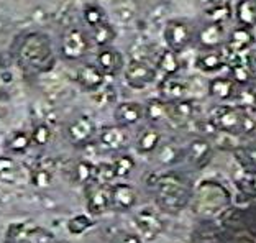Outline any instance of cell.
<instances>
[{"label":"cell","instance_id":"9c48e42d","mask_svg":"<svg viewBox=\"0 0 256 243\" xmlns=\"http://www.w3.org/2000/svg\"><path fill=\"white\" fill-rule=\"evenodd\" d=\"M96 64L104 72V76H117V74L124 69V56L118 50L112 48V46H106L100 48L96 56Z\"/></svg>","mask_w":256,"mask_h":243},{"label":"cell","instance_id":"ab89813d","mask_svg":"<svg viewBox=\"0 0 256 243\" xmlns=\"http://www.w3.org/2000/svg\"><path fill=\"white\" fill-rule=\"evenodd\" d=\"M30 243H54V235L42 227H32Z\"/></svg>","mask_w":256,"mask_h":243},{"label":"cell","instance_id":"f6af8a7d","mask_svg":"<svg viewBox=\"0 0 256 243\" xmlns=\"http://www.w3.org/2000/svg\"><path fill=\"white\" fill-rule=\"evenodd\" d=\"M254 89H256V88H254Z\"/></svg>","mask_w":256,"mask_h":243},{"label":"cell","instance_id":"4fadbf2b","mask_svg":"<svg viewBox=\"0 0 256 243\" xmlns=\"http://www.w3.org/2000/svg\"><path fill=\"white\" fill-rule=\"evenodd\" d=\"M253 43H254L253 28H246V26L234 28L232 33L228 34V38H226V48L234 54L245 53L246 50L252 48Z\"/></svg>","mask_w":256,"mask_h":243},{"label":"cell","instance_id":"e575fe53","mask_svg":"<svg viewBox=\"0 0 256 243\" xmlns=\"http://www.w3.org/2000/svg\"><path fill=\"white\" fill-rule=\"evenodd\" d=\"M90 227H92V220L87 216H74L68 222V230L72 235H82Z\"/></svg>","mask_w":256,"mask_h":243},{"label":"cell","instance_id":"74e56055","mask_svg":"<svg viewBox=\"0 0 256 243\" xmlns=\"http://www.w3.org/2000/svg\"><path fill=\"white\" fill-rule=\"evenodd\" d=\"M112 164H114V170H115V176L126 178L133 171V168H135V160H133L132 156L124 154V156H120V158L115 160Z\"/></svg>","mask_w":256,"mask_h":243},{"label":"cell","instance_id":"7c38bea8","mask_svg":"<svg viewBox=\"0 0 256 243\" xmlns=\"http://www.w3.org/2000/svg\"><path fill=\"white\" fill-rule=\"evenodd\" d=\"M197 42L206 50H217L218 46H222L225 42L224 25L208 22L207 25H204L199 30V33H197Z\"/></svg>","mask_w":256,"mask_h":243},{"label":"cell","instance_id":"44dd1931","mask_svg":"<svg viewBox=\"0 0 256 243\" xmlns=\"http://www.w3.org/2000/svg\"><path fill=\"white\" fill-rule=\"evenodd\" d=\"M117 36V32L112 26L110 22H104L100 25L90 28L89 38L90 43H94L97 48H106V46H112V42Z\"/></svg>","mask_w":256,"mask_h":243},{"label":"cell","instance_id":"836d02e7","mask_svg":"<svg viewBox=\"0 0 256 243\" xmlns=\"http://www.w3.org/2000/svg\"><path fill=\"white\" fill-rule=\"evenodd\" d=\"M16 174V163L14 158L2 154L0 156V181L12 182Z\"/></svg>","mask_w":256,"mask_h":243},{"label":"cell","instance_id":"9a60e30c","mask_svg":"<svg viewBox=\"0 0 256 243\" xmlns=\"http://www.w3.org/2000/svg\"><path fill=\"white\" fill-rule=\"evenodd\" d=\"M144 117V107L138 102H122L115 108V118H117L118 125L130 126L136 125L140 120Z\"/></svg>","mask_w":256,"mask_h":243},{"label":"cell","instance_id":"f1b7e54d","mask_svg":"<svg viewBox=\"0 0 256 243\" xmlns=\"http://www.w3.org/2000/svg\"><path fill=\"white\" fill-rule=\"evenodd\" d=\"M206 15L210 23H218V25H224V23H226L232 15H234V10H232L230 4L226 2H220L217 5H214V7L207 8L206 10Z\"/></svg>","mask_w":256,"mask_h":243},{"label":"cell","instance_id":"ba28073f","mask_svg":"<svg viewBox=\"0 0 256 243\" xmlns=\"http://www.w3.org/2000/svg\"><path fill=\"white\" fill-rule=\"evenodd\" d=\"M94 133H96V125L92 118L87 117V115H80V117L74 118L66 128L68 140L72 144H76V146H84V144H87L90 142V138L94 136Z\"/></svg>","mask_w":256,"mask_h":243},{"label":"cell","instance_id":"8d00e7d4","mask_svg":"<svg viewBox=\"0 0 256 243\" xmlns=\"http://www.w3.org/2000/svg\"><path fill=\"white\" fill-rule=\"evenodd\" d=\"M179 160V150L171 143L158 146V161L161 164H172Z\"/></svg>","mask_w":256,"mask_h":243},{"label":"cell","instance_id":"d6a6232c","mask_svg":"<svg viewBox=\"0 0 256 243\" xmlns=\"http://www.w3.org/2000/svg\"><path fill=\"white\" fill-rule=\"evenodd\" d=\"M30 181L33 184V188L36 189H48L53 184V172L46 168H36V170L32 171Z\"/></svg>","mask_w":256,"mask_h":243},{"label":"cell","instance_id":"603a6c76","mask_svg":"<svg viewBox=\"0 0 256 243\" xmlns=\"http://www.w3.org/2000/svg\"><path fill=\"white\" fill-rule=\"evenodd\" d=\"M32 136L28 132H23V130H16L14 133L5 138V148L8 150L10 153L14 154H23L26 153L28 150L32 146Z\"/></svg>","mask_w":256,"mask_h":243},{"label":"cell","instance_id":"1f68e13d","mask_svg":"<svg viewBox=\"0 0 256 243\" xmlns=\"http://www.w3.org/2000/svg\"><path fill=\"white\" fill-rule=\"evenodd\" d=\"M32 227L26 224H12L7 230V236L14 243H30Z\"/></svg>","mask_w":256,"mask_h":243},{"label":"cell","instance_id":"ee69618b","mask_svg":"<svg viewBox=\"0 0 256 243\" xmlns=\"http://www.w3.org/2000/svg\"><path fill=\"white\" fill-rule=\"evenodd\" d=\"M254 64H256V56H254Z\"/></svg>","mask_w":256,"mask_h":243},{"label":"cell","instance_id":"7a4b0ae2","mask_svg":"<svg viewBox=\"0 0 256 243\" xmlns=\"http://www.w3.org/2000/svg\"><path fill=\"white\" fill-rule=\"evenodd\" d=\"M156 189H158L160 204L168 210H178L186 204V189L182 182L176 176L164 174L156 178Z\"/></svg>","mask_w":256,"mask_h":243},{"label":"cell","instance_id":"2e32d148","mask_svg":"<svg viewBox=\"0 0 256 243\" xmlns=\"http://www.w3.org/2000/svg\"><path fill=\"white\" fill-rule=\"evenodd\" d=\"M112 206L120 210H130L136 204V190L130 184H114L110 188Z\"/></svg>","mask_w":256,"mask_h":243},{"label":"cell","instance_id":"5b68a950","mask_svg":"<svg viewBox=\"0 0 256 243\" xmlns=\"http://www.w3.org/2000/svg\"><path fill=\"white\" fill-rule=\"evenodd\" d=\"M125 80L132 89H144L156 79L158 69L146 60H133L124 69Z\"/></svg>","mask_w":256,"mask_h":243},{"label":"cell","instance_id":"52a82bcc","mask_svg":"<svg viewBox=\"0 0 256 243\" xmlns=\"http://www.w3.org/2000/svg\"><path fill=\"white\" fill-rule=\"evenodd\" d=\"M87 209L94 216H100L110 206H112V198H110V186L104 182H90L87 184Z\"/></svg>","mask_w":256,"mask_h":243},{"label":"cell","instance_id":"277c9868","mask_svg":"<svg viewBox=\"0 0 256 243\" xmlns=\"http://www.w3.org/2000/svg\"><path fill=\"white\" fill-rule=\"evenodd\" d=\"M164 42L166 48L172 50L174 53H181L192 42V26L188 20L172 18L168 20L164 25Z\"/></svg>","mask_w":256,"mask_h":243},{"label":"cell","instance_id":"7402d4cb","mask_svg":"<svg viewBox=\"0 0 256 243\" xmlns=\"http://www.w3.org/2000/svg\"><path fill=\"white\" fill-rule=\"evenodd\" d=\"M235 16L240 26H256V0H238L235 7Z\"/></svg>","mask_w":256,"mask_h":243},{"label":"cell","instance_id":"ffe728a7","mask_svg":"<svg viewBox=\"0 0 256 243\" xmlns=\"http://www.w3.org/2000/svg\"><path fill=\"white\" fill-rule=\"evenodd\" d=\"M236 84L232 78H215L208 82V92L210 96L220 100H230L236 96Z\"/></svg>","mask_w":256,"mask_h":243},{"label":"cell","instance_id":"b9f144b4","mask_svg":"<svg viewBox=\"0 0 256 243\" xmlns=\"http://www.w3.org/2000/svg\"><path fill=\"white\" fill-rule=\"evenodd\" d=\"M118 243H143V242H142V238H140V236L130 234V235L122 236V240H120Z\"/></svg>","mask_w":256,"mask_h":243},{"label":"cell","instance_id":"cb8c5ba5","mask_svg":"<svg viewBox=\"0 0 256 243\" xmlns=\"http://www.w3.org/2000/svg\"><path fill=\"white\" fill-rule=\"evenodd\" d=\"M196 114V107L190 100H176L170 106V120H172L174 124L184 125L186 122H189Z\"/></svg>","mask_w":256,"mask_h":243},{"label":"cell","instance_id":"e0dca14e","mask_svg":"<svg viewBox=\"0 0 256 243\" xmlns=\"http://www.w3.org/2000/svg\"><path fill=\"white\" fill-rule=\"evenodd\" d=\"M98 142L106 150L115 152L120 150L122 146H125L126 143V133L122 125H114V126H106L100 135H98Z\"/></svg>","mask_w":256,"mask_h":243},{"label":"cell","instance_id":"d590c367","mask_svg":"<svg viewBox=\"0 0 256 243\" xmlns=\"http://www.w3.org/2000/svg\"><path fill=\"white\" fill-rule=\"evenodd\" d=\"M189 153H190V158L196 161V163H200V161L207 160L208 158V153H210V144H208L206 140H194L190 143V148H189Z\"/></svg>","mask_w":256,"mask_h":243},{"label":"cell","instance_id":"5bb4252c","mask_svg":"<svg viewBox=\"0 0 256 243\" xmlns=\"http://www.w3.org/2000/svg\"><path fill=\"white\" fill-rule=\"evenodd\" d=\"M158 88H160V92H161L162 99L171 100V102L184 99L186 92L189 90L188 82L182 80V79H179L178 74H176V76H164L160 80Z\"/></svg>","mask_w":256,"mask_h":243},{"label":"cell","instance_id":"4dcf8cb0","mask_svg":"<svg viewBox=\"0 0 256 243\" xmlns=\"http://www.w3.org/2000/svg\"><path fill=\"white\" fill-rule=\"evenodd\" d=\"M230 74H232L234 82L238 86H246L250 80H252V69L243 61H235L234 64H232Z\"/></svg>","mask_w":256,"mask_h":243},{"label":"cell","instance_id":"30bf717a","mask_svg":"<svg viewBox=\"0 0 256 243\" xmlns=\"http://www.w3.org/2000/svg\"><path fill=\"white\" fill-rule=\"evenodd\" d=\"M76 80H78L79 86L84 90L97 92L104 86V82H106V76H104V72L97 68V64L86 62V64L80 66L78 69V72H76Z\"/></svg>","mask_w":256,"mask_h":243},{"label":"cell","instance_id":"8992f818","mask_svg":"<svg viewBox=\"0 0 256 243\" xmlns=\"http://www.w3.org/2000/svg\"><path fill=\"white\" fill-rule=\"evenodd\" d=\"M243 122H245V115L236 107L230 106L217 108L212 117V124L217 126V130L230 133V135H235L243 130Z\"/></svg>","mask_w":256,"mask_h":243},{"label":"cell","instance_id":"484cf974","mask_svg":"<svg viewBox=\"0 0 256 243\" xmlns=\"http://www.w3.org/2000/svg\"><path fill=\"white\" fill-rule=\"evenodd\" d=\"M160 144H161V133L158 130H154V128L144 130L142 135L138 136V140H136L138 152L143 153V154L156 152Z\"/></svg>","mask_w":256,"mask_h":243},{"label":"cell","instance_id":"60d3db41","mask_svg":"<svg viewBox=\"0 0 256 243\" xmlns=\"http://www.w3.org/2000/svg\"><path fill=\"white\" fill-rule=\"evenodd\" d=\"M236 102L240 107H256V89H243L236 94Z\"/></svg>","mask_w":256,"mask_h":243},{"label":"cell","instance_id":"7bdbcfd3","mask_svg":"<svg viewBox=\"0 0 256 243\" xmlns=\"http://www.w3.org/2000/svg\"><path fill=\"white\" fill-rule=\"evenodd\" d=\"M220 2H224V0H199V4H200L206 10H207V8H210V7H214V5L220 4Z\"/></svg>","mask_w":256,"mask_h":243},{"label":"cell","instance_id":"ac0fdd59","mask_svg":"<svg viewBox=\"0 0 256 243\" xmlns=\"http://www.w3.org/2000/svg\"><path fill=\"white\" fill-rule=\"evenodd\" d=\"M225 64V56L217 50H207L196 58V68L202 72H217Z\"/></svg>","mask_w":256,"mask_h":243},{"label":"cell","instance_id":"3957f363","mask_svg":"<svg viewBox=\"0 0 256 243\" xmlns=\"http://www.w3.org/2000/svg\"><path fill=\"white\" fill-rule=\"evenodd\" d=\"M90 38L79 26H69L62 33L60 43V53L68 61H79L90 50Z\"/></svg>","mask_w":256,"mask_h":243},{"label":"cell","instance_id":"d4e9b609","mask_svg":"<svg viewBox=\"0 0 256 243\" xmlns=\"http://www.w3.org/2000/svg\"><path fill=\"white\" fill-rule=\"evenodd\" d=\"M144 117L153 124L170 118V104L162 99H150L144 106Z\"/></svg>","mask_w":256,"mask_h":243},{"label":"cell","instance_id":"f546056e","mask_svg":"<svg viewBox=\"0 0 256 243\" xmlns=\"http://www.w3.org/2000/svg\"><path fill=\"white\" fill-rule=\"evenodd\" d=\"M30 136L34 146H46V144H50L51 138H53V130H51L48 124L42 122V124H36L33 126Z\"/></svg>","mask_w":256,"mask_h":243},{"label":"cell","instance_id":"d6986e66","mask_svg":"<svg viewBox=\"0 0 256 243\" xmlns=\"http://www.w3.org/2000/svg\"><path fill=\"white\" fill-rule=\"evenodd\" d=\"M156 69L164 76H176L181 69V61H179L178 53H174L170 48L161 50L158 58H156Z\"/></svg>","mask_w":256,"mask_h":243},{"label":"cell","instance_id":"6da1fadb","mask_svg":"<svg viewBox=\"0 0 256 243\" xmlns=\"http://www.w3.org/2000/svg\"><path fill=\"white\" fill-rule=\"evenodd\" d=\"M18 64L30 72H48L54 66V51L48 34L30 32L18 40L15 48Z\"/></svg>","mask_w":256,"mask_h":243},{"label":"cell","instance_id":"4316f807","mask_svg":"<svg viewBox=\"0 0 256 243\" xmlns=\"http://www.w3.org/2000/svg\"><path fill=\"white\" fill-rule=\"evenodd\" d=\"M72 178L76 184H90L96 181V164H92L90 161L82 160L79 163H76L72 170Z\"/></svg>","mask_w":256,"mask_h":243},{"label":"cell","instance_id":"83f0119b","mask_svg":"<svg viewBox=\"0 0 256 243\" xmlns=\"http://www.w3.org/2000/svg\"><path fill=\"white\" fill-rule=\"evenodd\" d=\"M82 18H84V23L87 26L94 28L97 25H100V23L107 22V15H106V10H104L100 5L87 4L82 8Z\"/></svg>","mask_w":256,"mask_h":243},{"label":"cell","instance_id":"f35d334b","mask_svg":"<svg viewBox=\"0 0 256 243\" xmlns=\"http://www.w3.org/2000/svg\"><path fill=\"white\" fill-rule=\"evenodd\" d=\"M115 176V170H114V164H108V163H100L96 166V182H104L107 184L112 181Z\"/></svg>","mask_w":256,"mask_h":243},{"label":"cell","instance_id":"8fae6325","mask_svg":"<svg viewBox=\"0 0 256 243\" xmlns=\"http://www.w3.org/2000/svg\"><path fill=\"white\" fill-rule=\"evenodd\" d=\"M135 224L138 232L142 234L144 238L153 240L162 232V222L158 217V214L151 209H143L135 216Z\"/></svg>","mask_w":256,"mask_h":243}]
</instances>
